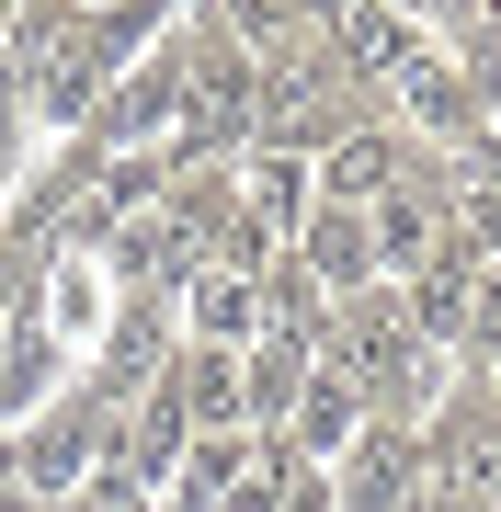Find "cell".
I'll return each mask as SVG.
<instances>
[{"label": "cell", "mask_w": 501, "mask_h": 512, "mask_svg": "<svg viewBox=\"0 0 501 512\" xmlns=\"http://www.w3.org/2000/svg\"><path fill=\"white\" fill-rule=\"evenodd\" d=\"M331 512H422V433L410 421H365L353 456L331 467Z\"/></svg>", "instance_id": "3"}, {"label": "cell", "mask_w": 501, "mask_h": 512, "mask_svg": "<svg viewBox=\"0 0 501 512\" xmlns=\"http://www.w3.org/2000/svg\"><path fill=\"white\" fill-rule=\"evenodd\" d=\"M240 205H251L274 239H297V217L319 205V171H308V160H285V148H251V160H240Z\"/></svg>", "instance_id": "10"}, {"label": "cell", "mask_w": 501, "mask_h": 512, "mask_svg": "<svg viewBox=\"0 0 501 512\" xmlns=\"http://www.w3.org/2000/svg\"><path fill=\"white\" fill-rule=\"evenodd\" d=\"M319 376V353L308 342H274V330H262V342L240 353V399H251V433H285V410H297V387Z\"/></svg>", "instance_id": "9"}, {"label": "cell", "mask_w": 501, "mask_h": 512, "mask_svg": "<svg viewBox=\"0 0 501 512\" xmlns=\"http://www.w3.org/2000/svg\"><path fill=\"white\" fill-rule=\"evenodd\" d=\"M171 308H183V342H217V353H251L262 342V285L251 274H194Z\"/></svg>", "instance_id": "7"}, {"label": "cell", "mask_w": 501, "mask_h": 512, "mask_svg": "<svg viewBox=\"0 0 501 512\" xmlns=\"http://www.w3.org/2000/svg\"><path fill=\"white\" fill-rule=\"evenodd\" d=\"M285 262H297V274L342 308V296H365V285H376V228L353 217V205H308L297 239H285Z\"/></svg>", "instance_id": "5"}, {"label": "cell", "mask_w": 501, "mask_h": 512, "mask_svg": "<svg viewBox=\"0 0 501 512\" xmlns=\"http://www.w3.org/2000/svg\"><path fill=\"white\" fill-rule=\"evenodd\" d=\"M171 387H183L194 433H251V399H240V353H217V342H183V353H171Z\"/></svg>", "instance_id": "8"}, {"label": "cell", "mask_w": 501, "mask_h": 512, "mask_svg": "<svg viewBox=\"0 0 501 512\" xmlns=\"http://www.w3.org/2000/svg\"><path fill=\"white\" fill-rule=\"evenodd\" d=\"M285 512H331V467H297V478H285Z\"/></svg>", "instance_id": "13"}, {"label": "cell", "mask_w": 501, "mask_h": 512, "mask_svg": "<svg viewBox=\"0 0 501 512\" xmlns=\"http://www.w3.org/2000/svg\"><path fill=\"white\" fill-rule=\"evenodd\" d=\"M479 387H490V410H501V365H479Z\"/></svg>", "instance_id": "14"}, {"label": "cell", "mask_w": 501, "mask_h": 512, "mask_svg": "<svg viewBox=\"0 0 501 512\" xmlns=\"http://www.w3.org/2000/svg\"><path fill=\"white\" fill-rule=\"evenodd\" d=\"M456 353L501 365V262H479V285H467V342H456Z\"/></svg>", "instance_id": "12"}, {"label": "cell", "mask_w": 501, "mask_h": 512, "mask_svg": "<svg viewBox=\"0 0 501 512\" xmlns=\"http://www.w3.org/2000/svg\"><path fill=\"white\" fill-rule=\"evenodd\" d=\"M319 365L365 399V421H410V433H422V410L445 399L456 353H433L422 330H410L399 285H365V296H342V308L319 319Z\"/></svg>", "instance_id": "1"}, {"label": "cell", "mask_w": 501, "mask_h": 512, "mask_svg": "<svg viewBox=\"0 0 501 512\" xmlns=\"http://www.w3.org/2000/svg\"><path fill=\"white\" fill-rule=\"evenodd\" d=\"M262 456V433H194L183 478H171V512H217L228 490H240V467Z\"/></svg>", "instance_id": "11"}, {"label": "cell", "mask_w": 501, "mask_h": 512, "mask_svg": "<svg viewBox=\"0 0 501 512\" xmlns=\"http://www.w3.org/2000/svg\"><path fill=\"white\" fill-rule=\"evenodd\" d=\"M365 228H376V285H410V274H433V262L456 251L445 171H433V183H399L388 205H365Z\"/></svg>", "instance_id": "4"}, {"label": "cell", "mask_w": 501, "mask_h": 512, "mask_svg": "<svg viewBox=\"0 0 501 512\" xmlns=\"http://www.w3.org/2000/svg\"><path fill=\"white\" fill-rule=\"evenodd\" d=\"M0 217H12V183H0Z\"/></svg>", "instance_id": "15"}, {"label": "cell", "mask_w": 501, "mask_h": 512, "mask_svg": "<svg viewBox=\"0 0 501 512\" xmlns=\"http://www.w3.org/2000/svg\"><path fill=\"white\" fill-rule=\"evenodd\" d=\"M433 171H445V148H422L410 126L376 114V126H353L331 160H319V205H353V217H365V205H388L399 183H433Z\"/></svg>", "instance_id": "2"}, {"label": "cell", "mask_w": 501, "mask_h": 512, "mask_svg": "<svg viewBox=\"0 0 501 512\" xmlns=\"http://www.w3.org/2000/svg\"><path fill=\"white\" fill-rule=\"evenodd\" d=\"M353 433H365V399H353V387L331 376V365H319L308 387H297V410H285V456H297V467H342L353 456Z\"/></svg>", "instance_id": "6"}]
</instances>
